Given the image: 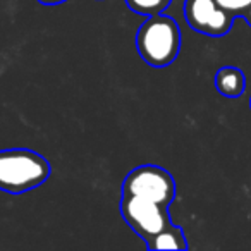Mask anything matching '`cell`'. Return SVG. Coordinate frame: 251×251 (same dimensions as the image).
<instances>
[{
  "instance_id": "cell-1",
  "label": "cell",
  "mask_w": 251,
  "mask_h": 251,
  "mask_svg": "<svg viewBox=\"0 0 251 251\" xmlns=\"http://www.w3.org/2000/svg\"><path fill=\"white\" fill-rule=\"evenodd\" d=\"M49 160L28 148L0 150V189L12 195L31 191L50 177Z\"/></svg>"
},
{
  "instance_id": "cell-4",
  "label": "cell",
  "mask_w": 251,
  "mask_h": 251,
  "mask_svg": "<svg viewBox=\"0 0 251 251\" xmlns=\"http://www.w3.org/2000/svg\"><path fill=\"white\" fill-rule=\"evenodd\" d=\"M119 208L126 224L143 241L158 234L172 224L167 206H162L150 200L122 195Z\"/></svg>"
},
{
  "instance_id": "cell-6",
  "label": "cell",
  "mask_w": 251,
  "mask_h": 251,
  "mask_svg": "<svg viewBox=\"0 0 251 251\" xmlns=\"http://www.w3.org/2000/svg\"><path fill=\"white\" fill-rule=\"evenodd\" d=\"M215 88L222 97L239 98L246 90V77L239 67H220L215 74Z\"/></svg>"
},
{
  "instance_id": "cell-9",
  "label": "cell",
  "mask_w": 251,
  "mask_h": 251,
  "mask_svg": "<svg viewBox=\"0 0 251 251\" xmlns=\"http://www.w3.org/2000/svg\"><path fill=\"white\" fill-rule=\"evenodd\" d=\"M215 2L224 9V11L229 12L234 19L244 18L248 9L251 7V0H215Z\"/></svg>"
},
{
  "instance_id": "cell-5",
  "label": "cell",
  "mask_w": 251,
  "mask_h": 251,
  "mask_svg": "<svg viewBox=\"0 0 251 251\" xmlns=\"http://www.w3.org/2000/svg\"><path fill=\"white\" fill-rule=\"evenodd\" d=\"M182 11L186 23L196 33L213 38L227 35L234 25L232 16L224 11L215 0H186Z\"/></svg>"
},
{
  "instance_id": "cell-2",
  "label": "cell",
  "mask_w": 251,
  "mask_h": 251,
  "mask_svg": "<svg viewBox=\"0 0 251 251\" xmlns=\"http://www.w3.org/2000/svg\"><path fill=\"white\" fill-rule=\"evenodd\" d=\"M136 49L141 59L150 66H171L181 50V29L177 23L164 12L148 16L136 33Z\"/></svg>"
},
{
  "instance_id": "cell-7",
  "label": "cell",
  "mask_w": 251,
  "mask_h": 251,
  "mask_svg": "<svg viewBox=\"0 0 251 251\" xmlns=\"http://www.w3.org/2000/svg\"><path fill=\"white\" fill-rule=\"evenodd\" d=\"M148 250H188L184 232L179 226H167L155 236L145 239Z\"/></svg>"
},
{
  "instance_id": "cell-8",
  "label": "cell",
  "mask_w": 251,
  "mask_h": 251,
  "mask_svg": "<svg viewBox=\"0 0 251 251\" xmlns=\"http://www.w3.org/2000/svg\"><path fill=\"white\" fill-rule=\"evenodd\" d=\"M171 2L172 0H126V4L131 11L143 16L160 14L171 5Z\"/></svg>"
},
{
  "instance_id": "cell-11",
  "label": "cell",
  "mask_w": 251,
  "mask_h": 251,
  "mask_svg": "<svg viewBox=\"0 0 251 251\" xmlns=\"http://www.w3.org/2000/svg\"><path fill=\"white\" fill-rule=\"evenodd\" d=\"M244 19H246V23L251 26V7L248 9V12H246V14H244Z\"/></svg>"
},
{
  "instance_id": "cell-10",
  "label": "cell",
  "mask_w": 251,
  "mask_h": 251,
  "mask_svg": "<svg viewBox=\"0 0 251 251\" xmlns=\"http://www.w3.org/2000/svg\"><path fill=\"white\" fill-rule=\"evenodd\" d=\"M42 5H59V4H64L66 0H38Z\"/></svg>"
},
{
  "instance_id": "cell-3",
  "label": "cell",
  "mask_w": 251,
  "mask_h": 251,
  "mask_svg": "<svg viewBox=\"0 0 251 251\" xmlns=\"http://www.w3.org/2000/svg\"><path fill=\"white\" fill-rule=\"evenodd\" d=\"M122 195L138 196L169 206L176 196V181L172 174L158 165H140L126 176L121 188Z\"/></svg>"
},
{
  "instance_id": "cell-12",
  "label": "cell",
  "mask_w": 251,
  "mask_h": 251,
  "mask_svg": "<svg viewBox=\"0 0 251 251\" xmlns=\"http://www.w3.org/2000/svg\"><path fill=\"white\" fill-rule=\"evenodd\" d=\"M250 108H251V100H250Z\"/></svg>"
}]
</instances>
